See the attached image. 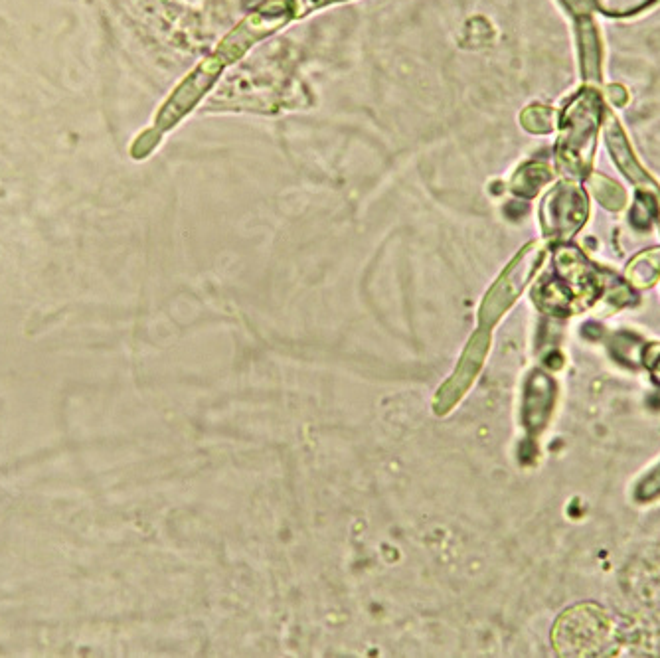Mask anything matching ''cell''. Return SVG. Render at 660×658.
<instances>
[{"mask_svg": "<svg viewBox=\"0 0 660 658\" xmlns=\"http://www.w3.org/2000/svg\"><path fill=\"white\" fill-rule=\"evenodd\" d=\"M546 210H550V216L544 218V224L548 232L570 236L578 230L581 222L587 214V202L585 196L574 186H560L558 192L550 194L546 202Z\"/></svg>", "mask_w": 660, "mask_h": 658, "instance_id": "cell-2", "label": "cell"}, {"mask_svg": "<svg viewBox=\"0 0 660 658\" xmlns=\"http://www.w3.org/2000/svg\"><path fill=\"white\" fill-rule=\"evenodd\" d=\"M591 190L595 192L597 200L603 202L607 208H615L617 210L625 202V194L621 192V188L617 184H613L605 176H593L591 178Z\"/></svg>", "mask_w": 660, "mask_h": 658, "instance_id": "cell-6", "label": "cell"}, {"mask_svg": "<svg viewBox=\"0 0 660 658\" xmlns=\"http://www.w3.org/2000/svg\"><path fill=\"white\" fill-rule=\"evenodd\" d=\"M651 0H597V6L607 14H629Z\"/></svg>", "mask_w": 660, "mask_h": 658, "instance_id": "cell-7", "label": "cell"}, {"mask_svg": "<svg viewBox=\"0 0 660 658\" xmlns=\"http://www.w3.org/2000/svg\"><path fill=\"white\" fill-rule=\"evenodd\" d=\"M657 494H660V467L649 477L645 479V483L641 485L639 489V498L641 500H649V498H655Z\"/></svg>", "mask_w": 660, "mask_h": 658, "instance_id": "cell-8", "label": "cell"}, {"mask_svg": "<svg viewBox=\"0 0 660 658\" xmlns=\"http://www.w3.org/2000/svg\"><path fill=\"white\" fill-rule=\"evenodd\" d=\"M534 388H536V398H528V402H532V408L528 406L526 415L532 417V425H540V421L546 417L548 408L552 404V382L544 376H536L534 378Z\"/></svg>", "mask_w": 660, "mask_h": 658, "instance_id": "cell-5", "label": "cell"}, {"mask_svg": "<svg viewBox=\"0 0 660 658\" xmlns=\"http://www.w3.org/2000/svg\"><path fill=\"white\" fill-rule=\"evenodd\" d=\"M653 372H655V378L659 380L660 382V358L655 362V366H653Z\"/></svg>", "mask_w": 660, "mask_h": 658, "instance_id": "cell-9", "label": "cell"}, {"mask_svg": "<svg viewBox=\"0 0 660 658\" xmlns=\"http://www.w3.org/2000/svg\"><path fill=\"white\" fill-rule=\"evenodd\" d=\"M660 275V249L647 251L639 255L631 265H629V279L639 285H651Z\"/></svg>", "mask_w": 660, "mask_h": 658, "instance_id": "cell-4", "label": "cell"}, {"mask_svg": "<svg viewBox=\"0 0 660 658\" xmlns=\"http://www.w3.org/2000/svg\"><path fill=\"white\" fill-rule=\"evenodd\" d=\"M540 257H542V253L538 249H532L514 261V265L506 271V275L496 283L491 297H487V303L483 307V321L491 315L489 323H493L496 315H500L516 299V295L522 291L524 283L528 281V277L534 271V265L538 263Z\"/></svg>", "mask_w": 660, "mask_h": 658, "instance_id": "cell-3", "label": "cell"}, {"mask_svg": "<svg viewBox=\"0 0 660 658\" xmlns=\"http://www.w3.org/2000/svg\"><path fill=\"white\" fill-rule=\"evenodd\" d=\"M599 125V103L593 95H583L566 111V131L562 137V163L574 174H581L589 165L595 133Z\"/></svg>", "mask_w": 660, "mask_h": 658, "instance_id": "cell-1", "label": "cell"}]
</instances>
